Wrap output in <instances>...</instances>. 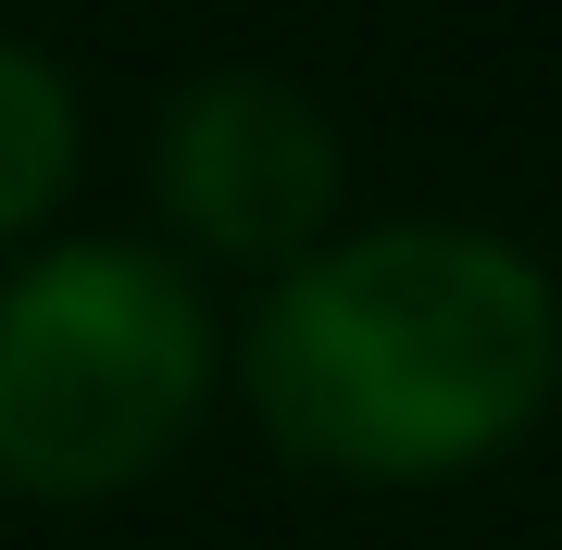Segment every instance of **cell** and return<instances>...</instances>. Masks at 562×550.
Wrapping results in <instances>:
<instances>
[{"mask_svg": "<svg viewBox=\"0 0 562 550\" xmlns=\"http://www.w3.org/2000/svg\"><path fill=\"white\" fill-rule=\"evenodd\" d=\"M238 375L288 463L425 489L538 426L562 375V301L487 225H375L262 288Z\"/></svg>", "mask_w": 562, "mask_h": 550, "instance_id": "obj_1", "label": "cell"}, {"mask_svg": "<svg viewBox=\"0 0 562 550\" xmlns=\"http://www.w3.org/2000/svg\"><path fill=\"white\" fill-rule=\"evenodd\" d=\"M162 213L225 263H301L338 213V125L288 76H201L162 113Z\"/></svg>", "mask_w": 562, "mask_h": 550, "instance_id": "obj_3", "label": "cell"}, {"mask_svg": "<svg viewBox=\"0 0 562 550\" xmlns=\"http://www.w3.org/2000/svg\"><path fill=\"white\" fill-rule=\"evenodd\" d=\"M63 176H76V88L0 38V238H25L63 201Z\"/></svg>", "mask_w": 562, "mask_h": 550, "instance_id": "obj_4", "label": "cell"}, {"mask_svg": "<svg viewBox=\"0 0 562 550\" xmlns=\"http://www.w3.org/2000/svg\"><path fill=\"white\" fill-rule=\"evenodd\" d=\"M213 388V313L162 250L76 238L0 288V489L113 501L188 438Z\"/></svg>", "mask_w": 562, "mask_h": 550, "instance_id": "obj_2", "label": "cell"}]
</instances>
